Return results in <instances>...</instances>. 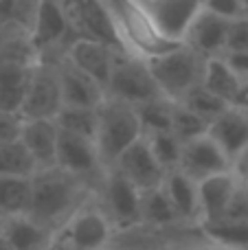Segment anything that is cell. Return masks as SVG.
Listing matches in <instances>:
<instances>
[{"instance_id": "ba28073f", "label": "cell", "mask_w": 248, "mask_h": 250, "mask_svg": "<svg viewBox=\"0 0 248 250\" xmlns=\"http://www.w3.org/2000/svg\"><path fill=\"white\" fill-rule=\"evenodd\" d=\"M62 108H64V97H62L57 62L42 57L33 66L20 117L22 119H55Z\"/></svg>"}, {"instance_id": "f1b7e54d", "label": "cell", "mask_w": 248, "mask_h": 250, "mask_svg": "<svg viewBox=\"0 0 248 250\" xmlns=\"http://www.w3.org/2000/svg\"><path fill=\"white\" fill-rule=\"evenodd\" d=\"M174 104L176 101L167 99V97H158L147 104L136 105L143 125V134H156V132H171V123H174Z\"/></svg>"}, {"instance_id": "cb8c5ba5", "label": "cell", "mask_w": 248, "mask_h": 250, "mask_svg": "<svg viewBox=\"0 0 248 250\" xmlns=\"http://www.w3.org/2000/svg\"><path fill=\"white\" fill-rule=\"evenodd\" d=\"M202 86L224 99L227 104H233L237 90L242 86V79L233 73V68L227 64L224 57H207L205 75H202Z\"/></svg>"}, {"instance_id": "ee69618b", "label": "cell", "mask_w": 248, "mask_h": 250, "mask_svg": "<svg viewBox=\"0 0 248 250\" xmlns=\"http://www.w3.org/2000/svg\"><path fill=\"white\" fill-rule=\"evenodd\" d=\"M244 16H248V7H246V11H244Z\"/></svg>"}, {"instance_id": "30bf717a", "label": "cell", "mask_w": 248, "mask_h": 250, "mask_svg": "<svg viewBox=\"0 0 248 250\" xmlns=\"http://www.w3.org/2000/svg\"><path fill=\"white\" fill-rule=\"evenodd\" d=\"M117 51V46L103 42V40L90 38V35H77L66 44V51L62 57L68 60L73 66H77L79 70H83L86 75H90L97 83H101L108 90Z\"/></svg>"}, {"instance_id": "b9f144b4", "label": "cell", "mask_w": 248, "mask_h": 250, "mask_svg": "<svg viewBox=\"0 0 248 250\" xmlns=\"http://www.w3.org/2000/svg\"><path fill=\"white\" fill-rule=\"evenodd\" d=\"M2 226H4V217H0V237H2Z\"/></svg>"}, {"instance_id": "d4e9b609", "label": "cell", "mask_w": 248, "mask_h": 250, "mask_svg": "<svg viewBox=\"0 0 248 250\" xmlns=\"http://www.w3.org/2000/svg\"><path fill=\"white\" fill-rule=\"evenodd\" d=\"M31 176H0V217L29 213Z\"/></svg>"}, {"instance_id": "ffe728a7", "label": "cell", "mask_w": 248, "mask_h": 250, "mask_svg": "<svg viewBox=\"0 0 248 250\" xmlns=\"http://www.w3.org/2000/svg\"><path fill=\"white\" fill-rule=\"evenodd\" d=\"M167 195H169L171 204H174L176 213H178L180 222H189V224L200 226L202 213H200V193H198V180H193L187 171L183 169H171L167 171L165 180H163Z\"/></svg>"}, {"instance_id": "8992f818", "label": "cell", "mask_w": 248, "mask_h": 250, "mask_svg": "<svg viewBox=\"0 0 248 250\" xmlns=\"http://www.w3.org/2000/svg\"><path fill=\"white\" fill-rule=\"evenodd\" d=\"M114 229L110 215L105 213L97 191L73 213L62 235L68 239L73 250H103L114 239Z\"/></svg>"}, {"instance_id": "f6af8a7d", "label": "cell", "mask_w": 248, "mask_h": 250, "mask_svg": "<svg viewBox=\"0 0 248 250\" xmlns=\"http://www.w3.org/2000/svg\"><path fill=\"white\" fill-rule=\"evenodd\" d=\"M103 250H112V248H110V246H108V248H103Z\"/></svg>"}, {"instance_id": "6da1fadb", "label": "cell", "mask_w": 248, "mask_h": 250, "mask_svg": "<svg viewBox=\"0 0 248 250\" xmlns=\"http://www.w3.org/2000/svg\"><path fill=\"white\" fill-rule=\"evenodd\" d=\"M97 191L95 185L62 167L38 169L31 176V204L29 213L35 222L44 224L53 233H60L73 213Z\"/></svg>"}, {"instance_id": "8d00e7d4", "label": "cell", "mask_w": 248, "mask_h": 250, "mask_svg": "<svg viewBox=\"0 0 248 250\" xmlns=\"http://www.w3.org/2000/svg\"><path fill=\"white\" fill-rule=\"evenodd\" d=\"M222 57L242 82H248V51H228Z\"/></svg>"}, {"instance_id": "7c38bea8", "label": "cell", "mask_w": 248, "mask_h": 250, "mask_svg": "<svg viewBox=\"0 0 248 250\" xmlns=\"http://www.w3.org/2000/svg\"><path fill=\"white\" fill-rule=\"evenodd\" d=\"M68 13L57 0H38L33 22L26 33V42L33 55L40 60L51 48H55L68 35Z\"/></svg>"}, {"instance_id": "5b68a950", "label": "cell", "mask_w": 248, "mask_h": 250, "mask_svg": "<svg viewBox=\"0 0 248 250\" xmlns=\"http://www.w3.org/2000/svg\"><path fill=\"white\" fill-rule=\"evenodd\" d=\"M101 204L110 215L117 230H132L141 226V198L143 191L125 178L119 169L105 167L103 178L97 187Z\"/></svg>"}, {"instance_id": "e575fe53", "label": "cell", "mask_w": 248, "mask_h": 250, "mask_svg": "<svg viewBox=\"0 0 248 250\" xmlns=\"http://www.w3.org/2000/svg\"><path fill=\"white\" fill-rule=\"evenodd\" d=\"M205 9L211 13L227 18V20H235V18L244 16V4L242 0H205Z\"/></svg>"}, {"instance_id": "836d02e7", "label": "cell", "mask_w": 248, "mask_h": 250, "mask_svg": "<svg viewBox=\"0 0 248 250\" xmlns=\"http://www.w3.org/2000/svg\"><path fill=\"white\" fill-rule=\"evenodd\" d=\"M228 51H248V16H240L231 20L227 53Z\"/></svg>"}, {"instance_id": "484cf974", "label": "cell", "mask_w": 248, "mask_h": 250, "mask_svg": "<svg viewBox=\"0 0 248 250\" xmlns=\"http://www.w3.org/2000/svg\"><path fill=\"white\" fill-rule=\"evenodd\" d=\"M200 230L213 246L222 250H248V222L220 220L200 224Z\"/></svg>"}, {"instance_id": "60d3db41", "label": "cell", "mask_w": 248, "mask_h": 250, "mask_svg": "<svg viewBox=\"0 0 248 250\" xmlns=\"http://www.w3.org/2000/svg\"><path fill=\"white\" fill-rule=\"evenodd\" d=\"M0 250H11V248H9V244L4 242V237H0Z\"/></svg>"}, {"instance_id": "f35d334b", "label": "cell", "mask_w": 248, "mask_h": 250, "mask_svg": "<svg viewBox=\"0 0 248 250\" xmlns=\"http://www.w3.org/2000/svg\"><path fill=\"white\" fill-rule=\"evenodd\" d=\"M233 108H240L244 110V112H248V82H242L240 90H237L235 99H233Z\"/></svg>"}, {"instance_id": "9a60e30c", "label": "cell", "mask_w": 248, "mask_h": 250, "mask_svg": "<svg viewBox=\"0 0 248 250\" xmlns=\"http://www.w3.org/2000/svg\"><path fill=\"white\" fill-rule=\"evenodd\" d=\"M156 26L165 38L185 42L189 26L205 9V0H145Z\"/></svg>"}, {"instance_id": "8fae6325", "label": "cell", "mask_w": 248, "mask_h": 250, "mask_svg": "<svg viewBox=\"0 0 248 250\" xmlns=\"http://www.w3.org/2000/svg\"><path fill=\"white\" fill-rule=\"evenodd\" d=\"M38 57L26 53H0V110L11 114L22 112L26 86Z\"/></svg>"}, {"instance_id": "4316f807", "label": "cell", "mask_w": 248, "mask_h": 250, "mask_svg": "<svg viewBox=\"0 0 248 250\" xmlns=\"http://www.w3.org/2000/svg\"><path fill=\"white\" fill-rule=\"evenodd\" d=\"M55 123L60 129L77 136L92 138L97 143V129H99V108H77V105H64L57 112Z\"/></svg>"}, {"instance_id": "4dcf8cb0", "label": "cell", "mask_w": 248, "mask_h": 250, "mask_svg": "<svg viewBox=\"0 0 248 250\" xmlns=\"http://www.w3.org/2000/svg\"><path fill=\"white\" fill-rule=\"evenodd\" d=\"M178 104H185L189 110H193L196 114H200V117L207 119L209 123L215 121V119H218L220 114H222L224 110L231 105V104H227L224 99H220L218 95H213L211 90H207L202 83L193 88V90L189 92L183 101H178Z\"/></svg>"}, {"instance_id": "d590c367", "label": "cell", "mask_w": 248, "mask_h": 250, "mask_svg": "<svg viewBox=\"0 0 248 250\" xmlns=\"http://www.w3.org/2000/svg\"><path fill=\"white\" fill-rule=\"evenodd\" d=\"M20 132H22V117L20 114H11V112L0 110V145L20 138Z\"/></svg>"}, {"instance_id": "603a6c76", "label": "cell", "mask_w": 248, "mask_h": 250, "mask_svg": "<svg viewBox=\"0 0 248 250\" xmlns=\"http://www.w3.org/2000/svg\"><path fill=\"white\" fill-rule=\"evenodd\" d=\"M180 217L167 195L165 187L158 185L154 189L143 191L141 198V226H152V229H167V226L178 224Z\"/></svg>"}, {"instance_id": "4fadbf2b", "label": "cell", "mask_w": 248, "mask_h": 250, "mask_svg": "<svg viewBox=\"0 0 248 250\" xmlns=\"http://www.w3.org/2000/svg\"><path fill=\"white\" fill-rule=\"evenodd\" d=\"M180 169L187 171L193 180H202L213 173L231 171L233 160L224 154V149L209 136V132L202 136L187 141L183 145V160H180Z\"/></svg>"}, {"instance_id": "2e32d148", "label": "cell", "mask_w": 248, "mask_h": 250, "mask_svg": "<svg viewBox=\"0 0 248 250\" xmlns=\"http://www.w3.org/2000/svg\"><path fill=\"white\" fill-rule=\"evenodd\" d=\"M228 31L231 20L202 9L189 26L185 44L196 48L205 57H222L228 48Z\"/></svg>"}, {"instance_id": "3957f363", "label": "cell", "mask_w": 248, "mask_h": 250, "mask_svg": "<svg viewBox=\"0 0 248 250\" xmlns=\"http://www.w3.org/2000/svg\"><path fill=\"white\" fill-rule=\"evenodd\" d=\"M205 64L207 57L185 42L163 55L147 60V68L158 83V90L171 101H183L193 88L200 86Z\"/></svg>"}, {"instance_id": "f546056e", "label": "cell", "mask_w": 248, "mask_h": 250, "mask_svg": "<svg viewBox=\"0 0 248 250\" xmlns=\"http://www.w3.org/2000/svg\"><path fill=\"white\" fill-rule=\"evenodd\" d=\"M149 147H152L156 160L161 163V167L165 171L180 167V160H183V145L185 143L176 136L174 132H156V134H145Z\"/></svg>"}, {"instance_id": "5bb4252c", "label": "cell", "mask_w": 248, "mask_h": 250, "mask_svg": "<svg viewBox=\"0 0 248 250\" xmlns=\"http://www.w3.org/2000/svg\"><path fill=\"white\" fill-rule=\"evenodd\" d=\"M112 167L119 169L125 178H130L141 191H147V189L163 185V180L167 176V171L156 160V156H154L152 147H149L145 136H141L134 145L127 147Z\"/></svg>"}, {"instance_id": "52a82bcc", "label": "cell", "mask_w": 248, "mask_h": 250, "mask_svg": "<svg viewBox=\"0 0 248 250\" xmlns=\"http://www.w3.org/2000/svg\"><path fill=\"white\" fill-rule=\"evenodd\" d=\"M105 92H108V97L121 99L132 105H141L163 97V92L158 90V83L154 82L152 73L147 68V62L139 60V57L130 55L121 48L114 57L112 75H110Z\"/></svg>"}, {"instance_id": "7402d4cb", "label": "cell", "mask_w": 248, "mask_h": 250, "mask_svg": "<svg viewBox=\"0 0 248 250\" xmlns=\"http://www.w3.org/2000/svg\"><path fill=\"white\" fill-rule=\"evenodd\" d=\"M2 237L11 250H46L55 233L24 213L4 220Z\"/></svg>"}, {"instance_id": "277c9868", "label": "cell", "mask_w": 248, "mask_h": 250, "mask_svg": "<svg viewBox=\"0 0 248 250\" xmlns=\"http://www.w3.org/2000/svg\"><path fill=\"white\" fill-rule=\"evenodd\" d=\"M141 136L145 134L136 105L114 97H105V101L99 105V129H97V147L105 167H112L119 156Z\"/></svg>"}, {"instance_id": "d6a6232c", "label": "cell", "mask_w": 248, "mask_h": 250, "mask_svg": "<svg viewBox=\"0 0 248 250\" xmlns=\"http://www.w3.org/2000/svg\"><path fill=\"white\" fill-rule=\"evenodd\" d=\"M224 220H242L248 222V180H240L235 189V195L231 200V207L227 211Z\"/></svg>"}, {"instance_id": "83f0119b", "label": "cell", "mask_w": 248, "mask_h": 250, "mask_svg": "<svg viewBox=\"0 0 248 250\" xmlns=\"http://www.w3.org/2000/svg\"><path fill=\"white\" fill-rule=\"evenodd\" d=\"M35 171L38 165L20 138L0 145V176H33Z\"/></svg>"}, {"instance_id": "1f68e13d", "label": "cell", "mask_w": 248, "mask_h": 250, "mask_svg": "<svg viewBox=\"0 0 248 250\" xmlns=\"http://www.w3.org/2000/svg\"><path fill=\"white\" fill-rule=\"evenodd\" d=\"M209 121L202 119L200 114H196L193 110H189L185 104H174V123H171V132L180 138L183 143L193 141V138L202 136L209 132Z\"/></svg>"}, {"instance_id": "7a4b0ae2", "label": "cell", "mask_w": 248, "mask_h": 250, "mask_svg": "<svg viewBox=\"0 0 248 250\" xmlns=\"http://www.w3.org/2000/svg\"><path fill=\"white\" fill-rule=\"evenodd\" d=\"M119 48L147 62L176 48L180 42L165 38L145 0H99Z\"/></svg>"}, {"instance_id": "e0dca14e", "label": "cell", "mask_w": 248, "mask_h": 250, "mask_svg": "<svg viewBox=\"0 0 248 250\" xmlns=\"http://www.w3.org/2000/svg\"><path fill=\"white\" fill-rule=\"evenodd\" d=\"M242 178L235 173V169L222 173H213L209 178L198 180V193H200V224L207 222H220L227 217V211L231 207V200L235 195V189Z\"/></svg>"}, {"instance_id": "d6986e66", "label": "cell", "mask_w": 248, "mask_h": 250, "mask_svg": "<svg viewBox=\"0 0 248 250\" xmlns=\"http://www.w3.org/2000/svg\"><path fill=\"white\" fill-rule=\"evenodd\" d=\"M20 141L33 156L38 169L55 167L57 165V141L60 127L55 119H22Z\"/></svg>"}, {"instance_id": "9c48e42d", "label": "cell", "mask_w": 248, "mask_h": 250, "mask_svg": "<svg viewBox=\"0 0 248 250\" xmlns=\"http://www.w3.org/2000/svg\"><path fill=\"white\" fill-rule=\"evenodd\" d=\"M57 167L83 178L95 187H99L105 171L97 143L92 138L77 136L64 129H60V141H57Z\"/></svg>"}, {"instance_id": "74e56055", "label": "cell", "mask_w": 248, "mask_h": 250, "mask_svg": "<svg viewBox=\"0 0 248 250\" xmlns=\"http://www.w3.org/2000/svg\"><path fill=\"white\" fill-rule=\"evenodd\" d=\"M233 169H235V173L242 180H248V145L244 147V151L233 160Z\"/></svg>"}, {"instance_id": "ab89813d", "label": "cell", "mask_w": 248, "mask_h": 250, "mask_svg": "<svg viewBox=\"0 0 248 250\" xmlns=\"http://www.w3.org/2000/svg\"><path fill=\"white\" fill-rule=\"evenodd\" d=\"M46 250H73V246H70L68 239H66L60 230V233H55V237H53V242L46 246Z\"/></svg>"}, {"instance_id": "44dd1931", "label": "cell", "mask_w": 248, "mask_h": 250, "mask_svg": "<svg viewBox=\"0 0 248 250\" xmlns=\"http://www.w3.org/2000/svg\"><path fill=\"white\" fill-rule=\"evenodd\" d=\"M209 136L222 147L228 158L235 160L248 145V112L228 105L215 121H211Z\"/></svg>"}, {"instance_id": "ac0fdd59", "label": "cell", "mask_w": 248, "mask_h": 250, "mask_svg": "<svg viewBox=\"0 0 248 250\" xmlns=\"http://www.w3.org/2000/svg\"><path fill=\"white\" fill-rule=\"evenodd\" d=\"M57 73H60L62 97L64 105H77V108H99L105 101L108 92L101 83H97L90 75L79 70L68 60H57Z\"/></svg>"}, {"instance_id": "7bdbcfd3", "label": "cell", "mask_w": 248, "mask_h": 250, "mask_svg": "<svg viewBox=\"0 0 248 250\" xmlns=\"http://www.w3.org/2000/svg\"><path fill=\"white\" fill-rule=\"evenodd\" d=\"M242 4H244V11H246V7H248V0H242Z\"/></svg>"}]
</instances>
